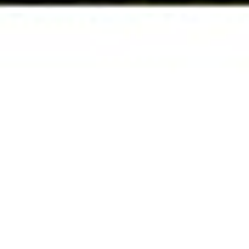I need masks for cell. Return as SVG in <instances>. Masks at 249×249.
Masks as SVG:
<instances>
[{
  "instance_id": "obj_1",
  "label": "cell",
  "mask_w": 249,
  "mask_h": 249,
  "mask_svg": "<svg viewBox=\"0 0 249 249\" xmlns=\"http://www.w3.org/2000/svg\"><path fill=\"white\" fill-rule=\"evenodd\" d=\"M6 6H79V0H6Z\"/></svg>"
}]
</instances>
